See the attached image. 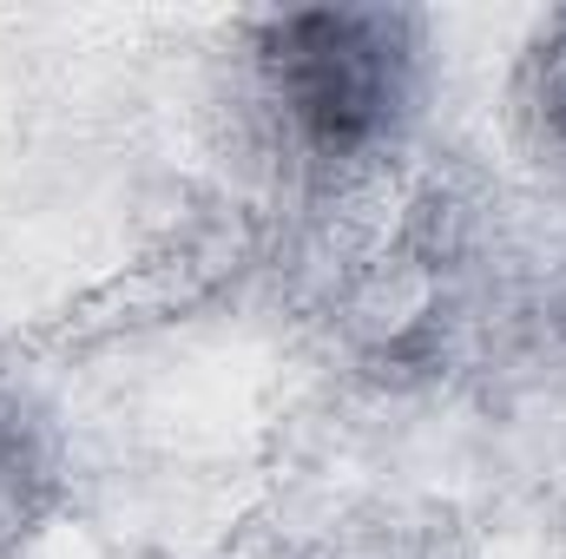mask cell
Listing matches in <instances>:
<instances>
[{"label":"cell","instance_id":"cell-1","mask_svg":"<svg viewBox=\"0 0 566 559\" xmlns=\"http://www.w3.org/2000/svg\"><path fill=\"white\" fill-rule=\"evenodd\" d=\"M258 73L310 158H369L416 99L422 13L402 7H303L258 20Z\"/></svg>","mask_w":566,"mask_h":559},{"label":"cell","instance_id":"cell-2","mask_svg":"<svg viewBox=\"0 0 566 559\" xmlns=\"http://www.w3.org/2000/svg\"><path fill=\"white\" fill-rule=\"evenodd\" d=\"M53 487V461H46V434L13 395H0V547H13L33 514L46 507Z\"/></svg>","mask_w":566,"mask_h":559},{"label":"cell","instance_id":"cell-3","mask_svg":"<svg viewBox=\"0 0 566 559\" xmlns=\"http://www.w3.org/2000/svg\"><path fill=\"white\" fill-rule=\"evenodd\" d=\"M527 113L566 151V13H547V27L527 46Z\"/></svg>","mask_w":566,"mask_h":559}]
</instances>
